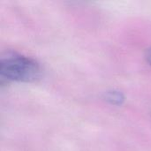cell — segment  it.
Listing matches in <instances>:
<instances>
[{"label":"cell","mask_w":151,"mask_h":151,"mask_svg":"<svg viewBox=\"0 0 151 151\" xmlns=\"http://www.w3.org/2000/svg\"><path fill=\"white\" fill-rule=\"evenodd\" d=\"M0 74L3 79L19 82H31L40 74L39 65L33 59L18 54H9L1 59Z\"/></svg>","instance_id":"cell-1"},{"label":"cell","mask_w":151,"mask_h":151,"mask_svg":"<svg viewBox=\"0 0 151 151\" xmlns=\"http://www.w3.org/2000/svg\"><path fill=\"white\" fill-rule=\"evenodd\" d=\"M104 99L113 105H121L125 101L124 95L117 90H111L107 91L104 94Z\"/></svg>","instance_id":"cell-2"},{"label":"cell","mask_w":151,"mask_h":151,"mask_svg":"<svg viewBox=\"0 0 151 151\" xmlns=\"http://www.w3.org/2000/svg\"><path fill=\"white\" fill-rule=\"evenodd\" d=\"M145 58L148 61V63L151 65V48L147 49V50L145 52Z\"/></svg>","instance_id":"cell-3"}]
</instances>
